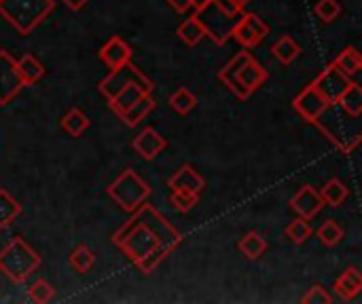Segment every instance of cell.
Instances as JSON below:
<instances>
[{"label":"cell","mask_w":362,"mask_h":304,"mask_svg":"<svg viewBox=\"0 0 362 304\" xmlns=\"http://www.w3.org/2000/svg\"><path fill=\"white\" fill-rule=\"evenodd\" d=\"M170 106H172V110H176L178 114H189V112L197 106V97H195L189 89L180 87L178 91H174V93L170 95Z\"/></svg>","instance_id":"cell-31"},{"label":"cell","mask_w":362,"mask_h":304,"mask_svg":"<svg viewBox=\"0 0 362 304\" xmlns=\"http://www.w3.org/2000/svg\"><path fill=\"white\" fill-rule=\"evenodd\" d=\"M327 99L314 89V85H308L295 99H293V108L308 121L314 123L318 118V114L327 108Z\"/></svg>","instance_id":"cell-12"},{"label":"cell","mask_w":362,"mask_h":304,"mask_svg":"<svg viewBox=\"0 0 362 304\" xmlns=\"http://www.w3.org/2000/svg\"><path fill=\"white\" fill-rule=\"evenodd\" d=\"M320 197L325 201V205H331V207H339L346 199H348V188L341 180L333 178L329 180L322 188H320Z\"/></svg>","instance_id":"cell-25"},{"label":"cell","mask_w":362,"mask_h":304,"mask_svg":"<svg viewBox=\"0 0 362 304\" xmlns=\"http://www.w3.org/2000/svg\"><path fill=\"white\" fill-rule=\"evenodd\" d=\"M272 53H274V57H276L280 63L288 66V63H293V61L301 55V44H299L295 38H291V36H282L278 42H274Z\"/></svg>","instance_id":"cell-22"},{"label":"cell","mask_w":362,"mask_h":304,"mask_svg":"<svg viewBox=\"0 0 362 304\" xmlns=\"http://www.w3.org/2000/svg\"><path fill=\"white\" fill-rule=\"evenodd\" d=\"M132 146L142 159L153 161L157 154H161L168 148V140L159 131H155L153 127H146V129H142V133H138L134 138Z\"/></svg>","instance_id":"cell-13"},{"label":"cell","mask_w":362,"mask_h":304,"mask_svg":"<svg viewBox=\"0 0 362 304\" xmlns=\"http://www.w3.org/2000/svg\"><path fill=\"white\" fill-rule=\"evenodd\" d=\"M100 59L104 61V66L108 70L119 68L127 61H132V47L121 40L119 36H112L108 42H104V47L100 49Z\"/></svg>","instance_id":"cell-15"},{"label":"cell","mask_w":362,"mask_h":304,"mask_svg":"<svg viewBox=\"0 0 362 304\" xmlns=\"http://www.w3.org/2000/svg\"><path fill=\"white\" fill-rule=\"evenodd\" d=\"M318 239L329 245V248H335L341 239H344V229L337 224V220H327L320 229H318Z\"/></svg>","instance_id":"cell-32"},{"label":"cell","mask_w":362,"mask_h":304,"mask_svg":"<svg viewBox=\"0 0 362 304\" xmlns=\"http://www.w3.org/2000/svg\"><path fill=\"white\" fill-rule=\"evenodd\" d=\"M301 303L303 304H331L333 303V296L329 294V290H325L322 286H312L308 292H305V296L301 298Z\"/></svg>","instance_id":"cell-36"},{"label":"cell","mask_w":362,"mask_h":304,"mask_svg":"<svg viewBox=\"0 0 362 304\" xmlns=\"http://www.w3.org/2000/svg\"><path fill=\"white\" fill-rule=\"evenodd\" d=\"M238 250H240L248 260H259V258L267 252V241H265L263 235H259L257 231H250V233H246V235L240 239Z\"/></svg>","instance_id":"cell-21"},{"label":"cell","mask_w":362,"mask_h":304,"mask_svg":"<svg viewBox=\"0 0 362 304\" xmlns=\"http://www.w3.org/2000/svg\"><path fill=\"white\" fill-rule=\"evenodd\" d=\"M267 34H269V25L255 13H242L233 28V38L244 49H252V47L261 44Z\"/></svg>","instance_id":"cell-10"},{"label":"cell","mask_w":362,"mask_h":304,"mask_svg":"<svg viewBox=\"0 0 362 304\" xmlns=\"http://www.w3.org/2000/svg\"><path fill=\"white\" fill-rule=\"evenodd\" d=\"M87 127H89V118L81 108H70L62 118V129L72 138L83 135L87 131Z\"/></svg>","instance_id":"cell-23"},{"label":"cell","mask_w":362,"mask_h":304,"mask_svg":"<svg viewBox=\"0 0 362 304\" xmlns=\"http://www.w3.org/2000/svg\"><path fill=\"white\" fill-rule=\"evenodd\" d=\"M40 267V256L19 237L0 252V273L13 284H23Z\"/></svg>","instance_id":"cell-4"},{"label":"cell","mask_w":362,"mask_h":304,"mask_svg":"<svg viewBox=\"0 0 362 304\" xmlns=\"http://www.w3.org/2000/svg\"><path fill=\"white\" fill-rule=\"evenodd\" d=\"M95 265V254L87 248V245H78L72 254H70V267L85 275L87 271H91V267Z\"/></svg>","instance_id":"cell-30"},{"label":"cell","mask_w":362,"mask_h":304,"mask_svg":"<svg viewBox=\"0 0 362 304\" xmlns=\"http://www.w3.org/2000/svg\"><path fill=\"white\" fill-rule=\"evenodd\" d=\"M178 36L182 38V42H187L189 47H195L206 34H204V28H202V23L197 21V17L193 15V17H189V19H185L180 25H178Z\"/></svg>","instance_id":"cell-28"},{"label":"cell","mask_w":362,"mask_h":304,"mask_svg":"<svg viewBox=\"0 0 362 304\" xmlns=\"http://www.w3.org/2000/svg\"><path fill=\"white\" fill-rule=\"evenodd\" d=\"M216 2H218V6H221L225 13H229V15H235V17H238V15L244 13V6H240L235 0H216Z\"/></svg>","instance_id":"cell-37"},{"label":"cell","mask_w":362,"mask_h":304,"mask_svg":"<svg viewBox=\"0 0 362 304\" xmlns=\"http://www.w3.org/2000/svg\"><path fill=\"white\" fill-rule=\"evenodd\" d=\"M108 197L125 212H136L142 203H146V199L151 197V186L134 171V169H125L117 176V180L106 188Z\"/></svg>","instance_id":"cell-5"},{"label":"cell","mask_w":362,"mask_h":304,"mask_svg":"<svg viewBox=\"0 0 362 304\" xmlns=\"http://www.w3.org/2000/svg\"><path fill=\"white\" fill-rule=\"evenodd\" d=\"M195 17H197V21L202 23L204 34L210 36L218 47H223V44L233 36V28H235V23H238V19H240V15L235 17V15L225 13V11L218 6L216 0H210L206 6L197 8V15H195Z\"/></svg>","instance_id":"cell-6"},{"label":"cell","mask_w":362,"mask_h":304,"mask_svg":"<svg viewBox=\"0 0 362 304\" xmlns=\"http://www.w3.org/2000/svg\"><path fill=\"white\" fill-rule=\"evenodd\" d=\"M291 207L305 220H312L314 216L320 214V209L325 207V201L320 197V193L312 186H303L291 201Z\"/></svg>","instance_id":"cell-14"},{"label":"cell","mask_w":362,"mask_h":304,"mask_svg":"<svg viewBox=\"0 0 362 304\" xmlns=\"http://www.w3.org/2000/svg\"><path fill=\"white\" fill-rule=\"evenodd\" d=\"M28 294H30V298H32V303H38V304H45L49 303L51 298H53V294H55V290L45 281V279H38V281H34L32 286H30V290H28Z\"/></svg>","instance_id":"cell-35"},{"label":"cell","mask_w":362,"mask_h":304,"mask_svg":"<svg viewBox=\"0 0 362 304\" xmlns=\"http://www.w3.org/2000/svg\"><path fill=\"white\" fill-rule=\"evenodd\" d=\"M333 66L339 68V70H341L344 74H348V76L358 74L362 68V57L361 53H358V49H356V47H346V49L335 57Z\"/></svg>","instance_id":"cell-24"},{"label":"cell","mask_w":362,"mask_h":304,"mask_svg":"<svg viewBox=\"0 0 362 304\" xmlns=\"http://www.w3.org/2000/svg\"><path fill=\"white\" fill-rule=\"evenodd\" d=\"M23 80L17 72L15 57L8 51H0V106H6L23 89Z\"/></svg>","instance_id":"cell-11"},{"label":"cell","mask_w":362,"mask_h":304,"mask_svg":"<svg viewBox=\"0 0 362 304\" xmlns=\"http://www.w3.org/2000/svg\"><path fill=\"white\" fill-rule=\"evenodd\" d=\"M361 116L348 114L339 104H327V108L318 114L314 125L344 152H352L358 148L362 140Z\"/></svg>","instance_id":"cell-2"},{"label":"cell","mask_w":362,"mask_h":304,"mask_svg":"<svg viewBox=\"0 0 362 304\" xmlns=\"http://www.w3.org/2000/svg\"><path fill=\"white\" fill-rule=\"evenodd\" d=\"M337 104L348 112V114H352V116H361L362 112V89L358 83H352L346 91H344V95L337 99Z\"/></svg>","instance_id":"cell-26"},{"label":"cell","mask_w":362,"mask_h":304,"mask_svg":"<svg viewBox=\"0 0 362 304\" xmlns=\"http://www.w3.org/2000/svg\"><path fill=\"white\" fill-rule=\"evenodd\" d=\"M170 8H174L176 13H187L191 8V0H168Z\"/></svg>","instance_id":"cell-38"},{"label":"cell","mask_w":362,"mask_h":304,"mask_svg":"<svg viewBox=\"0 0 362 304\" xmlns=\"http://www.w3.org/2000/svg\"><path fill=\"white\" fill-rule=\"evenodd\" d=\"M180 233L148 203H142L132 218L112 235V243L144 273H153L161 260L178 248Z\"/></svg>","instance_id":"cell-1"},{"label":"cell","mask_w":362,"mask_h":304,"mask_svg":"<svg viewBox=\"0 0 362 304\" xmlns=\"http://www.w3.org/2000/svg\"><path fill=\"white\" fill-rule=\"evenodd\" d=\"M284 235H286V239L291 241V243H295V245H303L310 237H312V226H310V220H305V218H295L288 226H286V231H284Z\"/></svg>","instance_id":"cell-29"},{"label":"cell","mask_w":362,"mask_h":304,"mask_svg":"<svg viewBox=\"0 0 362 304\" xmlns=\"http://www.w3.org/2000/svg\"><path fill=\"white\" fill-rule=\"evenodd\" d=\"M15 63H17V72H19V76H21V80H23L25 87L36 85L40 78H45V72L47 70H45V66L34 55L25 53L23 57L15 59Z\"/></svg>","instance_id":"cell-18"},{"label":"cell","mask_w":362,"mask_h":304,"mask_svg":"<svg viewBox=\"0 0 362 304\" xmlns=\"http://www.w3.org/2000/svg\"><path fill=\"white\" fill-rule=\"evenodd\" d=\"M127 85H140L146 93L153 91V80L146 74H142V70H138L132 61H127V63H123L119 68H112L108 72V76L100 80V87L98 89H100V93L106 99H110L115 93H119Z\"/></svg>","instance_id":"cell-7"},{"label":"cell","mask_w":362,"mask_h":304,"mask_svg":"<svg viewBox=\"0 0 362 304\" xmlns=\"http://www.w3.org/2000/svg\"><path fill=\"white\" fill-rule=\"evenodd\" d=\"M170 201H172V205H174L178 212L187 214V212H191V209L199 203V195H197V193H189V190H172Z\"/></svg>","instance_id":"cell-33"},{"label":"cell","mask_w":362,"mask_h":304,"mask_svg":"<svg viewBox=\"0 0 362 304\" xmlns=\"http://www.w3.org/2000/svg\"><path fill=\"white\" fill-rule=\"evenodd\" d=\"M314 11H316V15H318L325 23H331V21H335V19L339 17L341 4H339V0H318Z\"/></svg>","instance_id":"cell-34"},{"label":"cell","mask_w":362,"mask_h":304,"mask_svg":"<svg viewBox=\"0 0 362 304\" xmlns=\"http://www.w3.org/2000/svg\"><path fill=\"white\" fill-rule=\"evenodd\" d=\"M170 190H189V193H202L206 188V180L204 176H199L197 169H193L191 165H182L170 180H168Z\"/></svg>","instance_id":"cell-16"},{"label":"cell","mask_w":362,"mask_h":304,"mask_svg":"<svg viewBox=\"0 0 362 304\" xmlns=\"http://www.w3.org/2000/svg\"><path fill=\"white\" fill-rule=\"evenodd\" d=\"M210 0H191V6H195V8H202V6H206Z\"/></svg>","instance_id":"cell-40"},{"label":"cell","mask_w":362,"mask_h":304,"mask_svg":"<svg viewBox=\"0 0 362 304\" xmlns=\"http://www.w3.org/2000/svg\"><path fill=\"white\" fill-rule=\"evenodd\" d=\"M155 108V99L151 97V93H144L142 97H138L123 114H121V118H123V123L127 125V127H136L142 118H146L148 116V112Z\"/></svg>","instance_id":"cell-20"},{"label":"cell","mask_w":362,"mask_h":304,"mask_svg":"<svg viewBox=\"0 0 362 304\" xmlns=\"http://www.w3.org/2000/svg\"><path fill=\"white\" fill-rule=\"evenodd\" d=\"M21 214V205L0 188V229H6L13 224V220Z\"/></svg>","instance_id":"cell-27"},{"label":"cell","mask_w":362,"mask_h":304,"mask_svg":"<svg viewBox=\"0 0 362 304\" xmlns=\"http://www.w3.org/2000/svg\"><path fill=\"white\" fill-rule=\"evenodd\" d=\"M312 85L329 104H337V99L344 95V91L352 85V78L331 63L314 78Z\"/></svg>","instance_id":"cell-9"},{"label":"cell","mask_w":362,"mask_h":304,"mask_svg":"<svg viewBox=\"0 0 362 304\" xmlns=\"http://www.w3.org/2000/svg\"><path fill=\"white\" fill-rule=\"evenodd\" d=\"M362 290V275L356 267H348L335 281V292L344 300H352L361 294Z\"/></svg>","instance_id":"cell-17"},{"label":"cell","mask_w":362,"mask_h":304,"mask_svg":"<svg viewBox=\"0 0 362 304\" xmlns=\"http://www.w3.org/2000/svg\"><path fill=\"white\" fill-rule=\"evenodd\" d=\"M146 91L140 87V85H127L125 89H121L119 93H115L110 99H108V106H110V110L117 114V116H121L138 97H142Z\"/></svg>","instance_id":"cell-19"},{"label":"cell","mask_w":362,"mask_h":304,"mask_svg":"<svg viewBox=\"0 0 362 304\" xmlns=\"http://www.w3.org/2000/svg\"><path fill=\"white\" fill-rule=\"evenodd\" d=\"M267 78H269L267 70H265L255 57H250V59L235 72V76L229 78V80L225 83V87H229V89L235 93V97L248 99V97L267 80Z\"/></svg>","instance_id":"cell-8"},{"label":"cell","mask_w":362,"mask_h":304,"mask_svg":"<svg viewBox=\"0 0 362 304\" xmlns=\"http://www.w3.org/2000/svg\"><path fill=\"white\" fill-rule=\"evenodd\" d=\"M53 8L55 0H0V15L19 34H30Z\"/></svg>","instance_id":"cell-3"},{"label":"cell","mask_w":362,"mask_h":304,"mask_svg":"<svg viewBox=\"0 0 362 304\" xmlns=\"http://www.w3.org/2000/svg\"><path fill=\"white\" fill-rule=\"evenodd\" d=\"M235 2H238V4H240V6H244V4H248V2H250V0H235Z\"/></svg>","instance_id":"cell-41"},{"label":"cell","mask_w":362,"mask_h":304,"mask_svg":"<svg viewBox=\"0 0 362 304\" xmlns=\"http://www.w3.org/2000/svg\"><path fill=\"white\" fill-rule=\"evenodd\" d=\"M62 2H66L70 8H74V11H78V8H83L89 0H62Z\"/></svg>","instance_id":"cell-39"}]
</instances>
